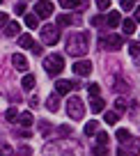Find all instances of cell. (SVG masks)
<instances>
[{
	"label": "cell",
	"mask_w": 140,
	"mask_h": 156,
	"mask_svg": "<svg viewBox=\"0 0 140 156\" xmlns=\"http://www.w3.org/2000/svg\"><path fill=\"white\" fill-rule=\"evenodd\" d=\"M122 28H124L126 34H133L135 32V21L133 19H124V21H122Z\"/></svg>",
	"instance_id": "17"
},
{
	"label": "cell",
	"mask_w": 140,
	"mask_h": 156,
	"mask_svg": "<svg viewBox=\"0 0 140 156\" xmlns=\"http://www.w3.org/2000/svg\"><path fill=\"white\" fill-rule=\"evenodd\" d=\"M0 2H2V0H0Z\"/></svg>",
	"instance_id": "43"
},
{
	"label": "cell",
	"mask_w": 140,
	"mask_h": 156,
	"mask_svg": "<svg viewBox=\"0 0 140 156\" xmlns=\"http://www.w3.org/2000/svg\"><path fill=\"white\" fill-rule=\"evenodd\" d=\"M12 64H14L19 71H28V58H25V55H21V53H14V55H12Z\"/></svg>",
	"instance_id": "8"
},
{
	"label": "cell",
	"mask_w": 140,
	"mask_h": 156,
	"mask_svg": "<svg viewBox=\"0 0 140 156\" xmlns=\"http://www.w3.org/2000/svg\"><path fill=\"white\" fill-rule=\"evenodd\" d=\"M46 108H48L51 112H55L60 108V94H51L48 99H46Z\"/></svg>",
	"instance_id": "12"
},
{
	"label": "cell",
	"mask_w": 140,
	"mask_h": 156,
	"mask_svg": "<svg viewBox=\"0 0 140 156\" xmlns=\"http://www.w3.org/2000/svg\"><path fill=\"white\" fill-rule=\"evenodd\" d=\"M97 131H99V122H94V119H92V122L85 124V136H94Z\"/></svg>",
	"instance_id": "19"
},
{
	"label": "cell",
	"mask_w": 140,
	"mask_h": 156,
	"mask_svg": "<svg viewBox=\"0 0 140 156\" xmlns=\"http://www.w3.org/2000/svg\"><path fill=\"white\" fill-rule=\"evenodd\" d=\"M21 87H23L25 92H30V90L34 87V76H32V73H28V76H23V80H21Z\"/></svg>",
	"instance_id": "15"
},
{
	"label": "cell",
	"mask_w": 140,
	"mask_h": 156,
	"mask_svg": "<svg viewBox=\"0 0 140 156\" xmlns=\"http://www.w3.org/2000/svg\"><path fill=\"white\" fill-rule=\"evenodd\" d=\"M90 108H92V112H94V115H97V112H103V110H106V101H103L101 97H92Z\"/></svg>",
	"instance_id": "9"
},
{
	"label": "cell",
	"mask_w": 140,
	"mask_h": 156,
	"mask_svg": "<svg viewBox=\"0 0 140 156\" xmlns=\"http://www.w3.org/2000/svg\"><path fill=\"white\" fill-rule=\"evenodd\" d=\"M115 136H117V140H120V142H126V140L131 138V133L126 131V129H117V133H115Z\"/></svg>",
	"instance_id": "23"
},
{
	"label": "cell",
	"mask_w": 140,
	"mask_h": 156,
	"mask_svg": "<svg viewBox=\"0 0 140 156\" xmlns=\"http://www.w3.org/2000/svg\"><path fill=\"white\" fill-rule=\"evenodd\" d=\"M55 90H58V94H67V92H71V90H76V87H74L71 80H58V83H55Z\"/></svg>",
	"instance_id": "10"
},
{
	"label": "cell",
	"mask_w": 140,
	"mask_h": 156,
	"mask_svg": "<svg viewBox=\"0 0 140 156\" xmlns=\"http://www.w3.org/2000/svg\"><path fill=\"white\" fill-rule=\"evenodd\" d=\"M34 12H37V19H48V16L53 14V5H51L48 0H37Z\"/></svg>",
	"instance_id": "5"
},
{
	"label": "cell",
	"mask_w": 140,
	"mask_h": 156,
	"mask_svg": "<svg viewBox=\"0 0 140 156\" xmlns=\"http://www.w3.org/2000/svg\"><path fill=\"white\" fill-rule=\"evenodd\" d=\"M129 53L133 55V58H138L140 55V41H131L129 44Z\"/></svg>",
	"instance_id": "24"
},
{
	"label": "cell",
	"mask_w": 140,
	"mask_h": 156,
	"mask_svg": "<svg viewBox=\"0 0 140 156\" xmlns=\"http://www.w3.org/2000/svg\"><path fill=\"white\" fill-rule=\"evenodd\" d=\"M90 34L87 32H76V34H71L69 37V41H67V51L71 55H85L87 53V48H90Z\"/></svg>",
	"instance_id": "1"
},
{
	"label": "cell",
	"mask_w": 140,
	"mask_h": 156,
	"mask_svg": "<svg viewBox=\"0 0 140 156\" xmlns=\"http://www.w3.org/2000/svg\"><path fill=\"white\" fill-rule=\"evenodd\" d=\"M71 69H74V73H76V76H90V73H92V64L87 62V60H78Z\"/></svg>",
	"instance_id": "6"
},
{
	"label": "cell",
	"mask_w": 140,
	"mask_h": 156,
	"mask_svg": "<svg viewBox=\"0 0 140 156\" xmlns=\"http://www.w3.org/2000/svg\"><path fill=\"white\" fill-rule=\"evenodd\" d=\"M16 117H19V112H16V108H9V110L5 112V119H7V122H14Z\"/></svg>",
	"instance_id": "28"
},
{
	"label": "cell",
	"mask_w": 140,
	"mask_h": 156,
	"mask_svg": "<svg viewBox=\"0 0 140 156\" xmlns=\"http://www.w3.org/2000/svg\"><path fill=\"white\" fill-rule=\"evenodd\" d=\"M37 23H39L37 14H25V25L28 28H37Z\"/></svg>",
	"instance_id": "22"
},
{
	"label": "cell",
	"mask_w": 140,
	"mask_h": 156,
	"mask_svg": "<svg viewBox=\"0 0 140 156\" xmlns=\"http://www.w3.org/2000/svg\"><path fill=\"white\" fill-rule=\"evenodd\" d=\"M69 7H71V9H83V7H87V0H71Z\"/></svg>",
	"instance_id": "25"
},
{
	"label": "cell",
	"mask_w": 140,
	"mask_h": 156,
	"mask_svg": "<svg viewBox=\"0 0 140 156\" xmlns=\"http://www.w3.org/2000/svg\"><path fill=\"white\" fill-rule=\"evenodd\" d=\"M71 23H78V16H71V14L58 16V28H64V25H71Z\"/></svg>",
	"instance_id": "11"
},
{
	"label": "cell",
	"mask_w": 140,
	"mask_h": 156,
	"mask_svg": "<svg viewBox=\"0 0 140 156\" xmlns=\"http://www.w3.org/2000/svg\"><path fill=\"white\" fill-rule=\"evenodd\" d=\"M39 34H41V41L48 44V46L58 44V39H60V30L55 28V25H44V28L39 30Z\"/></svg>",
	"instance_id": "4"
},
{
	"label": "cell",
	"mask_w": 140,
	"mask_h": 156,
	"mask_svg": "<svg viewBox=\"0 0 140 156\" xmlns=\"http://www.w3.org/2000/svg\"><path fill=\"white\" fill-rule=\"evenodd\" d=\"M133 21H135V23H140V7L135 9V19H133Z\"/></svg>",
	"instance_id": "41"
},
{
	"label": "cell",
	"mask_w": 140,
	"mask_h": 156,
	"mask_svg": "<svg viewBox=\"0 0 140 156\" xmlns=\"http://www.w3.org/2000/svg\"><path fill=\"white\" fill-rule=\"evenodd\" d=\"M87 92H90V97H99V92H101V87H99L97 83H90V85H87Z\"/></svg>",
	"instance_id": "26"
},
{
	"label": "cell",
	"mask_w": 140,
	"mask_h": 156,
	"mask_svg": "<svg viewBox=\"0 0 140 156\" xmlns=\"http://www.w3.org/2000/svg\"><path fill=\"white\" fill-rule=\"evenodd\" d=\"M58 133H60V136H69V133H71V129H69V126H60Z\"/></svg>",
	"instance_id": "36"
},
{
	"label": "cell",
	"mask_w": 140,
	"mask_h": 156,
	"mask_svg": "<svg viewBox=\"0 0 140 156\" xmlns=\"http://www.w3.org/2000/svg\"><path fill=\"white\" fill-rule=\"evenodd\" d=\"M97 142H99V145H103V147H106V142H108V133L99 131V133H97Z\"/></svg>",
	"instance_id": "30"
},
{
	"label": "cell",
	"mask_w": 140,
	"mask_h": 156,
	"mask_svg": "<svg viewBox=\"0 0 140 156\" xmlns=\"http://www.w3.org/2000/svg\"><path fill=\"white\" fill-rule=\"evenodd\" d=\"M103 119H106L108 124H115L117 119H120V112H115V110H108L106 115H103Z\"/></svg>",
	"instance_id": "21"
},
{
	"label": "cell",
	"mask_w": 140,
	"mask_h": 156,
	"mask_svg": "<svg viewBox=\"0 0 140 156\" xmlns=\"http://www.w3.org/2000/svg\"><path fill=\"white\" fill-rule=\"evenodd\" d=\"M9 23V19H7V14L5 12H0V28H2V25H7Z\"/></svg>",
	"instance_id": "35"
},
{
	"label": "cell",
	"mask_w": 140,
	"mask_h": 156,
	"mask_svg": "<svg viewBox=\"0 0 140 156\" xmlns=\"http://www.w3.org/2000/svg\"><path fill=\"white\" fill-rule=\"evenodd\" d=\"M67 112H69V117H71V119H81V117L85 115V103H83V99L71 97V99L67 101Z\"/></svg>",
	"instance_id": "3"
},
{
	"label": "cell",
	"mask_w": 140,
	"mask_h": 156,
	"mask_svg": "<svg viewBox=\"0 0 140 156\" xmlns=\"http://www.w3.org/2000/svg\"><path fill=\"white\" fill-rule=\"evenodd\" d=\"M106 23L110 25V28H117V25L122 23V16H120V12H110V14L106 16Z\"/></svg>",
	"instance_id": "14"
},
{
	"label": "cell",
	"mask_w": 140,
	"mask_h": 156,
	"mask_svg": "<svg viewBox=\"0 0 140 156\" xmlns=\"http://www.w3.org/2000/svg\"><path fill=\"white\" fill-rule=\"evenodd\" d=\"M126 106H129V103H126V99H117V101H115V108H117V110L115 112H122V110H126Z\"/></svg>",
	"instance_id": "27"
},
{
	"label": "cell",
	"mask_w": 140,
	"mask_h": 156,
	"mask_svg": "<svg viewBox=\"0 0 140 156\" xmlns=\"http://www.w3.org/2000/svg\"><path fill=\"white\" fill-rule=\"evenodd\" d=\"M19 156H32V149H30V147H23V149L19 151Z\"/></svg>",
	"instance_id": "37"
},
{
	"label": "cell",
	"mask_w": 140,
	"mask_h": 156,
	"mask_svg": "<svg viewBox=\"0 0 140 156\" xmlns=\"http://www.w3.org/2000/svg\"><path fill=\"white\" fill-rule=\"evenodd\" d=\"M135 0H122V9H133Z\"/></svg>",
	"instance_id": "33"
},
{
	"label": "cell",
	"mask_w": 140,
	"mask_h": 156,
	"mask_svg": "<svg viewBox=\"0 0 140 156\" xmlns=\"http://www.w3.org/2000/svg\"><path fill=\"white\" fill-rule=\"evenodd\" d=\"M122 44H124V39H122L120 34H110L108 39H101V41H99V46H110L113 51H115V48H120Z\"/></svg>",
	"instance_id": "7"
},
{
	"label": "cell",
	"mask_w": 140,
	"mask_h": 156,
	"mask_svg": "<svg viewBox=\"0 0 140 156\" xmlns=\"http://www.w3.org/2000/svg\"><path fill=\"white\" fill-rule=\"evenodd\" d=\"M0 156H14L12 147H9V145H0Z\"/></svg>",
	"instance_id": "29"
},
{
	"label": "cell",
	"mask_w": 140,
	"mask_h": 156,
	"mask_svg": "<svg viewBox=\"0 0 140 156\" xmlns=\"http://www.w3.org/2000/svg\"><path fill=\"white\" fill-rule=\"evenodd\" d=\"M19 23H7L5 25V34H7V37H16V34H19Z\"/></svg>",
	"instance_id": "18"
},
{
	"label": "cell",
	"mask_w": 140,
	"mask_h": 156,
	"mask_svg": "<svg viewBox=\"0 0 140 156\" xmlns=\"http://www.w3.org/2000/svg\"><path fill=\"white\" fill-rule=\"evenodd\" d=\"M16 12H19V14H23V12H25V2H23V0L16 2Z\"/></svg>",
	"instance_id": "39"
},
{
	"label": "cell",
	"mask_w": 140,
	"mask_h": 156,
	"mask_svg": "<svg viewBox=\"0 0 140 156\" xmlns=\"http://www.w3.org/2000/svg\"><path fill=\"white\" fill-rule=\"evenodd\" d=\"M117 156H129V154H126V149H117Z\"/></svg>",
	"instance_id": "42"
},
{
	"label": "cell",
	"mask_w": 140,
	"mask_h": 156,
	"mask_svg": "<svg viewBox=\"0 0 140 156\" xmlns=\"http://www.w3.org/2000/svg\"><path fill=\"white\" fill-rule=\"evenodd\" d=\"M97 7L99 9H108V7H110V0H97Z\"/></svg>",
	"instance_id": "34"
},
{
	"label": "cell",
	"mask_w": 140,
	"mask_h": 156,
	"mask_svg": "<svg viewBox=\"0 0 140 156\" xmlns=\"http://www.w3.org/2000/svg\"><path fill=\"white\" fill-rule=\"evenodd\" d=\"M44 69H46V73H51V76L60 73L64 69V58H62V55H58V53L44 58Z\"/></svg>",
	"instance_id": "2"
},
{
	"label": "cell",
	"mask_w": 140,
	"mask_h": 156,
	"mask_svg": "<svg viewBox=\"0 0 140 156\" xmlns=\"http://www.w3.org/2000/svg\"><path fill=\"white\" fill-rule=\"evenodd\" d=\"M51 131V124L48 122H41V133H48Z\"/></svg>",
	"instance_id": "40"
},
{
	"label": "cell",
	"mask_w": 140,
	"mask_h": 156,
	"mask_svg": "<svg viewBox=\"0 0 140 156\" xmlns=\"http://www.w3.org/2000/svg\"><path fill=\"white\" fill-rule=\"evenodd\" d=\"M16 119L21 122V126H30L32 124V115L30 112H21V117H16Z\"/></svg>",
	"instance_id": "20"
},
{
	"label": "cell",
	"mask_w": 140,
	"mask_h": 156,
	"mask_svg": "<svg viewBox=\"0 0 140 156\" xmlns=\"http://www.w3.org/2000/svg\"><path fill=\"white\" fill-rule=\"evenodd\" d=\"M103 23V16H92V25H101Z\"/></svg>",
	"instance_id": "38"
},
{
	"label": "cell",
	"mask_w": 140,
	"mask_h": 156,
	"mask_svg": "<svg viewBox=\"0 0 140 156\" xmlns=\"http://www.w3.org/2000/svg\"><path fill=\"white\" fill-rule=\"evenodd\" d=\"M129 151H126V154L129 156H138L140 154V140H135V138H129Z\"/></svg>",
	"instance_id": "13"
},
{
	"label": "cell",
	"mask_w": 140,
	"mask_h": 156,
	"mask_svg": "<svg viewBox=\"0 0 140 156\" xmlns=\"http://www.w3.org/2000/svg\"><path fill=\"white\" fill-rule=\"evenodd\" d=\"M106 154H108V149H106L103 145H97V147H94V156H106Z\"/></svg>",
	"instance_id": "31"
},
{
	"label": "cell",
	"mask_w": 140,
	"mask_h": 156,
	"mask_svg": "<svg viewBox=\"0 0 140 156\" xmlns=\"http://www.w3.org/2000/svg\"><path fill=\"white\" fill-rule=\"evenodd\" d=\"M115 90H117V92H126V83L122 80V78H117V83H115Z\"/></svg>",
	"instance_id": "32"
},
{
	"label": "cell",
	"mask_w": 140,
	"mask_h": 156,
	"mask_svg": "<svg viewBox=\"0 0 140 156\" xmlns=\"http://www.w3.org/2000/svg\"><path fill=\"white\" fill-rule=\"evenodd\" d=\"M19 46H21V48H32L34 41H32L30 34H21V37H19Z\"/></svg>",
	"instance_id": "16"
}]
</instances>
